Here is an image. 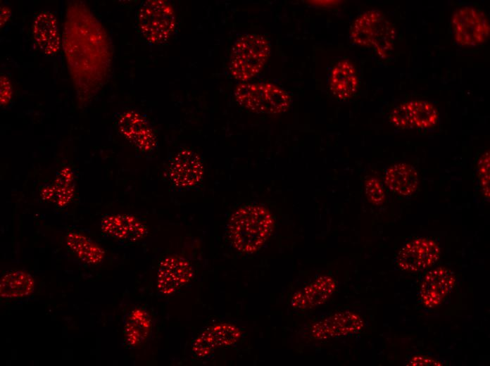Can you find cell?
I'll return each mask as SVG.
<instances>
[{"label":"cell","mask_w":490,"mask_h":366,"mask_svg":"<svg viewBox=\"0 0 490 366\" xmlns=\"http://www.w3.org/2000/svg\"><path fill=\"white\" fill-rule=\"evenodd\" d=\"M151 328L149 315L142 309L132 310L127 320L125 334L130 345L142 343L148 336Z\"/></svg>","instance_id":"22"},{"label":"cell","mask_w":490,"mask_h":366,"mask_svg":"<svg viewBox=\"0 0 490 366\" xmlns=\"http://www.w3.org/2000/svg\"><path fill=\"white\" fill-rule=\"evenodd\" d=\"M193 277V268L186 258L172 255L160 263L157 286L163 294H172L187 284Z\"/></svg>","instance_id":"9"},{"label":"cell","mask_w":490,"mask_h":366,"mask_svg":"<svg viewBox=\"0 0 490 366\" xmlns=\"http://www.w3.org/2000/svg\"><path fill=\"white\" fill-rule=\"evenodd\" d=\"M395 36L394 26L379 10L363 12L357 17L351 28V38L353 43L373 48L382 58L389 55Z\"/></svg>","instance_id":"3"},{"label":"cell","mask_w":490,"mask_h":366,"mask_svg":"<svg viewBox=\"0 0 490 366\" xmlns=\"http://www.w3.org/2000/svg\"><path fill=\"white\" fill-rule=\"evenodd\" d=\"M32 37L37 46L46 55H54L60 46L57 22L54 14L47 11L35 15L32 24Z\"/></svg>","instance_id":"15"},{"label":"cell","mask_w":490,"mask_h":366,"mask_svg":"<svg viewBox=\"0 0 490 366\" xmlns=\"http://www.w3.org/2000/svg\"><path fill=\"white\" fill-rule=\"evenodd\" d=\"M414 126L418 128H430L438 120V113L435 107L425 100H412L406 103Z\"/></svg>","instance_id":"23"},{"label":"cell","mask_w":490,"mask_h":366,"mask_svg":"<svg viewBox=\"0 0 490 366\" xmlns=\"http://www.w3.org/2000/svg\"><path fill=\"white\" fill-rule=\"evenodd\" d=\"M115 124L119 132L141 152L151 153L156 150V133L140 113L132 110L124 111L118 115Z\"/></svg>","instance_id":"7"},{"label":"cell","mask_w":490,"mask_h":366,"mask_svg":"<svg viewBox=\"0 0 490 366\" xmlns=\"http://www.w3.org/2000/svg\"><path fill=\"white\" fill-rule=\"evenodd\" d=\"M358 79L353 65L348 60L339 61L332 68L329 77V89L339 99L351 98L357 92Z\"/></svg>","instance_id":"18"},{"label":"cell","mask_w":490,"mask_h":366,"mask_svg":"<svg viewBox=\"0 0 490 366\" xmlns=\"http://www.w3.org/2000/svg\"><path fill=\"white\" fill-rule=\"evenodd\" d=\"M273 219L269 210L258 204L237 209L230 217L227 232L233 246L240 252L256 251L270 236Z\"/></svg>","instance_id":"1"},{"label":"cell","mask_w":490,"mask_h":366,"mask_svg":"<svg viewBox=\"0 0 490 366\" xmlns=\"http://www.w3.org/2000/svg\"><path fill=\"white\" fill-rule=\"evenodd\" d=\"M137 30L150 44H161L173 34L176 17L172 7L166 1L147 0L136 10Z\"/></svg>","instance_id":"4"},{"label":"cell","mask_w":490,"mask_h":366,"mask_svg":"<svg viewBox=\"0 0 490 366\" xmlns=\"http://www.w3.org/2000/svg\"><path fill=\"white\" fill-rule=\"evenodd\" d=\"M75 188L74 173L69 168L56 172L55 179L39 187L40 196L57 207H64L73 199Z\"/></svg>","instance_id":"17"},{"label":"cell","mask_w":490,"mask_h":366,"mask_svg":"<svg viewBox=\"0 0 490 366\" xmlns=\"http://www.w3.org/2000/svg\"><path fill=\"white\" fill-rule=\"evenodd\" d=\"M65 243L68 251L86 264L97 265L104 258L103 249L81 232H69L66 235Z\"/></svg>","instance_id":"20"},{"label":"cell","mask_w":490,"mask_h":366,"mask_svg":"<svg viewBox=\"0 0 490 366\" xmlns=\"http://www.w3.org/2000/svg\"><path fill=\"white\" fill-rule=\"evenodd\" d=\"M365 194L375 204H381L385 198L382 185L375 178H370L365 182Z\"/></svg>","instance_id":"26"},{"label":"cell","mask_w":490,"mask_h":366,"mask_svg":"<svg viewBox=\"0 0 490 366\" xmlns=\"http://www.w3.org/2000/svg\"><path fill=\"white\" fill-rule=\"evenodd\" d=\"M203 165L201 157L194 151L184 149L172 158L169 166L170 180L179 187H192L203 177Z\"/></svg>","instance_id":"11"},{"label":"cell","mask_w":490,"mask_h":366,"mask_svg":"<svg viewBox=\"0 0 490 366\" xmlns=\"http://www.w3.org/2000/svg\"><path fill=\"white\" fill-rule=\"evenodd\" d=\"M478 174L483 194L489 198V152L482 155L478 162Z\"/></svg>","instance_id":"25"},{"label":"cell","mask_w":490,"mask_h":366,"mask_svg":"<svg viewBox=\"0 0 490 366\" xmlns=\"http://www.w3.org/2000/svg\"><path fill=\"white\" fill-rule=\"evenodd\" d=\"M240 332L234 325L221 323L206 329L194 341L192 351L195 356L204 358L216 348L235 343Z\"/></svg>","instance_id":"14"},{"label":"cell","mask_w":490,"mask_h":366,"mask_svg":"<svg viewBox=\"0 0 490 366\" xmlns=\"http://www.w3.org/2000/svg\"><path fill=\"white\" fill-rule=\"evenodd\" d=\"M384 182L395 193L408 196L414 193L418 187V173L410 165L397 163L387 170Z\"/></svg>","instance_id":"19"},{"label":"cell","mask_w":490,"mask_h":366,"mask_svg":"<svg viewBox=\"0 0 490 366\" xmlns=\"http://www.w3.org/2000/svg\"><path fill=\"white\" fill-rule=\"evenodd\" d=\"M407 365H441V363L434 359L425 355H415L412 357L407 362Z\"/></svg>","instance_id":"28"},{"label":"cell","mask_w":490,"mask_h":366,"mask_svg":"<svg viewBox=\"0 0 490 366\" xmlns=\"http://www.w3.org/2000/svg\"><path fill=\"white\" fill-rule=\"evenodd\" d=\"M452 27L456 42L462 46L482 44L489 35L486 16L473 6H463L456 10L452 16Z\"/></svg>","instance_id":"6"},{"label":"cell","mask_w":490,"mask_h":366,"mask_svg":"<svg viewBox=\"0 0 490 366\" xmlns=\"http://www.w3.org/2000/svg\"><path fill=\"white\" fill-rule=\"evenodd\" d=\"M34 289L32 276L23 270H10L1 278L0 294L3 298H23L31 294Z\"/></svg>","instance_id":"21"},{"label":"cell","mask_w":490,"mask_h":366,"mask_svg":"<svg viewBox=\"0 0 490 366\" xmlns=\"http://www.w3.org/2000/svg\"><path fill=\"white\" fill-rule=\"evenodd\" d=\"M12 97V89L9 80L5 76L1 77V104L8 106Z\"/></svg>","instance_id":"27"},{"label":"cell","mask_w":490,"mask_h":366,"mask_svg":"<svg viewBox=\"0 0 490 366\" xmlns=\"http://www.w3.org/2000/svg\"><path fill=\"white\" fill-rule=\"evenodd\" d=\"M335 289L336 282L332 277H320L294 294L291 306L301 310L313 308L324 303Z\"/></svg>","instance_id":"16"},{"label":"cell","mask_w":490,"mask_h":366,"mask_svg":"<svg viewBox=\"0 0 490 366\" xmlns=\"http://www.w3.org/2000/svg\"><path fill=\"white\" fill-rule=\"evenodd\" d=\"M456 284L454 272L438 267L429 271L424 277L420 287L422 303L428 308L439 305L450 293Z\"/></svg>","instance_id":"13"},{"label":"cell","mask_w":490,"mask_h":366,"mask_svg":"<svg viewBox=\"0 0 490 366\" xmlns=\"http://www.w3.org/2000/svg\"><path fill=\"white\" fill-rule=\"evenodd\" d=\"M391 124L399 129H410L415 127L410 111L406 103L395 107L389 115Z\"/></svg>","instance_id":"24"},{"label":"cell","mask_w":490,"mask_h":366,"mask_svg":"<svg viewBox=\"0 0 490 366\" xmlns=\"http://www.w3.org/2000/svg\"><path fill=\"white\" fill-rule=\"evenodd\" d=\"M236 101L242 106L258 113L276 114L290 106L289 95L270 82H244L234 89Z\"/></svg>","instance_id":"5"},{"label":"cell","mask_w":490,"mask_h":366,"mask_svg":"<svg viewBox=\"0 0 490 366\" xmlns=\"http://www.w3.org/2000/svg\"><path fill=\"white\" fill-rule=\"evenodd\" d=\"M439 255L440 248L435 241L418 238L405 244L398 253L396 262L401 270L419 272L432 266Z\"/></svg>","instance_id":"8"},{"label":"cell","mask_w":490,"mask_h":366,"mask_svg":"<svg viewBox=\"0 0 490 366\" xmlns=\"http://www.w3.org/2000/svg\"><path fill=\"white\" fill-rule=\"evenodd\" d=\"M363 327V321L358 315L344 311L315 323L311 328V335L316 339L324 340L357 333Z\"/></svg>","instance_id":"10"},{"label":"cell","mask_w":490,"mask_h":366,"mask_svg":"<svg viewBox=\"0 0 490 366\" xmlns=\"http://www.w3.org/2000/svg\"><path fill=\"white\" fill-rule=\"evenodd\" d=\"M102 232L122 242H134L147 233L146 227L136 217L128 214L104 215L100 223Z\"/></svg>","instance_id":"12"},{"label":"cell","mask_w":490,"mask_h":366,"mask_svg":"<svg viewBox=\"0 0 490 366\" xmlns=\"http://www.w3.org/2000/svg\"><path fill=\"white\" fill-rule=\"evenodd\" d=\"M270 53V43L263 36L245 34L232 46L229 70L235 79L248 81L262 70Z\"/></svg>","instance_id":"2"}]
</instances>
